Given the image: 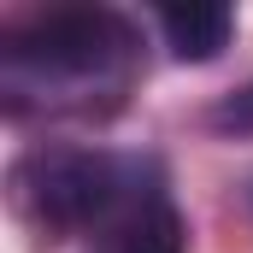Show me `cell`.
I'll list each match as a JSON object with an SVG mask.
<instances>
[{
  "label": "cell",
  "mask_w": 253,
  "mask_h": 253,
  "mask_svg": "<svg viewBox=\"0 0 253 253\" xmlns=\"http://www.w3.org/2000/svg\"><path fill=\"white\" fill-rule=\"evenodd\" d=\"M153 165L106 147H30L12 165V212L36 236H106L159 189H141Z\"/></svg>",
  "instance_id": "6da1fadb"
},
{
  "label": "cell",
  "mask_w": 253,
  "mask_h": 253,
  "mask_svg": "<svg viewBox=\"0 0 253 253\" xmlns=\"http://www.w3.org/2000/svg\"><path fill=\"white\" fill-rule=\"evenodd\" d=\"M141 53L129 18L106 6L42 12L6 36V94H88L124 88Z\"/></svg>",
  "instance_id": "7a4b0ae2"
},
{
  "label": "cell",
  "mask_w": 253,
  "mask_h": 253,
  "mask_svg": "<svg viewBox=\"0 0 253 253\" xmlns=\"http://www.w3.org/2000/svg\"><path fill=\"white\" fill-rule=\"evenodd\" d=\"M159 30H165V47L177 59H218L230 47L236 12L218 6V0H189V6H165L159 12Z\"/></svg>",
  "instance_id": "3957f363"
},
{
  "label": "cell",
  "mask_w": 253,
  "mask_h": 253,
  "mask_svg": "<svg viewBox=\"0 0 253 253\" xmlns=\"http://www.w3.org/2000/svg\"><path fill=\"white\" fill-rule=\"evenodd\" d=\"M183 218H177V206L159 194V200H147L141 212H129L118 230H106L94 253H183Z\"/></svg>",
  "instance_id": "277c9868"
},
{
  "label": "cell",
  "mask_w": 253,
  "mask_h": 253,
  "mask_svg": "<svg viewBox=\"0 0 253 253\" xmlns=\"http://www.w3.org/2000/svg\"><path fill=\"white\" fill-rule=\"evenodd\" d=\"M218 124H236V129H253V88H242L224 112H218Z\"/></svg>",
  "instance_id": "5b68a950"
}]
</instances>
